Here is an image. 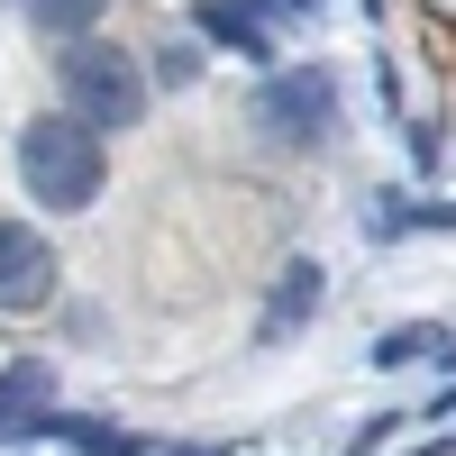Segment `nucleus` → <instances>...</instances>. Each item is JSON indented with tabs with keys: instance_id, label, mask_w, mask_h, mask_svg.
I'll return each mask as SVG.
<instances>
[{
	"instance_id": "1",
	"label": "nucleus",
	"mask_w": 456,
	"mask_h": 456,
	"mask_svg": "<svg viewBox=\"0 0 456 456\" xmlns=\"http://www.w3.org/2000/svg\"><path fill=\"white\" fill-rule=\"evenodd\" d=\"M10 156H19V183H28V201H37V210H92V201H101V183H110L101 137H92L83 119H64V110L28 119Z\"/></svg>"
},
{
	"instance_id": "2",
	"label": "nucleus",
	"mask_w": 456,
	"mask_h": 456,
	"mask_svg": "<svg viewBox=\"0 0 456 456\" xmlns=\"http://www.w3.org/2000/svg\"><path fill=\"white\" fill-rule=\"evenodd\" d=\"M55 73H64V101H73V119H83L92 137L146 119V73H137L128 46H110V37H73V55Z\"/></svg>"
},
{
	"instance_id": "3",
	"label": "nucleus",
	"mask_w": 456,
	"mask_h": 456,
	"mask_svg": "<svg viewBox=\"0 0 456 456\" xmlns=\"http://www.w3.org/2000/svg\"><path fill=\"white\" fill-rule=\"evenodd\" d=\"M256 119L274 128V137H292V146H320L329 128H338V83L320 64H301V73H274V83L256 92Z\"/></svg>"
},
{
	"instance_id": "4",
	"label": "nucleus",
	"mask_w": 456,
	"mask_h": 456,
	"mask_svg": "<svg viewBox=\"0 0 456 456\" xmlns=\"http://www.w3.org/2000/svg\"><path fill=\"white\" fill-rule=\"evenodd\" d=\"M55 301V247L46 228L0 219V311H46Z\"/></svg>"
},
{
	"instance_id": "5",
	"label": "nucleus",
	"mask_w": 456,
	"mask_h": 456,
	"mask_svg": "<svg viewBox=\"0 0 456 456\" xmlns=\"http://www.w3.org/2000/svg\"><path fill=\"white\" fill-rule=\"evenodd\" d=\"M320 301H329V274H320L311 256H292L283 274H274V292H265V338H292L301 320L320 311Z\"/></svg>"
},
{
	"instance_id": "6",
	"label": "nucleus",
	"mask_w": 456,
	"mask_h": 456,
	"mask_svg": "<svg viewBox=\"0 0 456 456\" xmlns=\"http://www.w3.org/2000/svg\"><path fill=\"white\" fill-rule=\"evenodd\" d=\"M201 37L238 46L247 64H274V28H265V10H256V0H201Z\"/></svg>"
},
{
	"instance_id": "7",
	"label": "nucleus",
	"mask_w": 456,
	"mask_h": 456,
	"mask_svg": "<svg viewBox=\"0 0 456 456\" xmlns=\"http://www.w3.org/2000/svg\"><path fill=\"white\" fill-rule=\"evenodd\" d=\"M420 228H456V201H411V192H384L365 210V238H420Z\"/></svg>"
},
{
	"instance_id": "8",
	"label": "nucleus",
	"mask_w": 456,
	"mask_h": 456,
	"mask_svg": "<svg viewBox=\"0 0 456 456\" xmlns=\"http://www.w3.org/2000/svg\"><path fill=\"white\" fill-rule=\"evenodd\" d=\"M438 347H447V329L411 320V329H384V338H374V365H420V356H438Z\"/></svg>"
},
{
	"instance_id": "9",
	"label": "nucleus",
	"mask_w": 456,
	"mask_h": 456,
	"mask_svg": "<svg viewBox=\"0 0 456 456\" xmlns=\"http://www.w3.org/2000/svg\"><path fill=\"white\" fill-rule=\"evenodd\" d=\"M110 10V0H28V19L46 37H92V19Z\"/></svg>"
},
{
	"instance_id": "10",
	"label": "nucleus",
	"mask_w": 456,
	"mask_h": 456,
	"mask_svg": "<svg viewBox=\"0 0 456 456\" xmlns=\"http://www.w3.org/2000/svg\"><path fill=\"white\" fill-rule=\"evenodd\" d=\"M55 438H73V447H83V456H146V447H137L128 429H92V420H64Z\"/></svg>"
},
{
	"instance_id": "11",
	"label": "nucleus",
	"mask_w": 456,
	"mask_h": 456,
	"mask_svg": "<svg viewBox=\"0 0 456 456\" xmlns=\"http://www.w3.org/2000/svg\"><path fill=\"white\" fill-rule=\"evenodd\" d=\"M256 10H292V19H301V10H311V0H256Z\"/></svg>"
},
{
	"instance_id": "12",
	"label": "nucleus",
	"mask_w": 456,
	"mask_h": 456,
	"mask_svg": "<svg viewBox=\"0 0 456 456\" xmlns=\"http://www.w3.org/2000/svg\"><path fill=\"white\" fill-rule=\"evenodd\" d=\"M429 10H438V19H456V0H429Z\"/></svg>"
}]
</instances>
